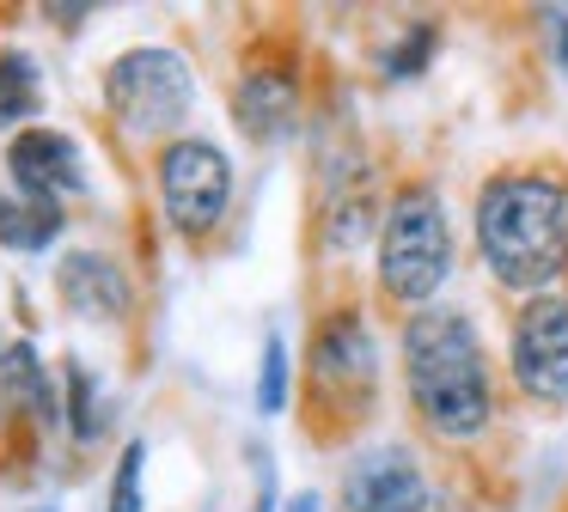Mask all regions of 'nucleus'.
<instances>
[{
	"mask_svg": "<svg viewBox=\"0 0 568 512\" xmlns=\"http://www.w3.org/2000/svg\"><path fill=\"white\" fill-rule=\"evenodd\" d=\"M477 250L507 293H550L568 275V183L550 171H501L477 190Z\"/></svg>",
	"mask_w": 568,
	"mask_h": 512,
	"instance_id": "nucleus-1",
	"label": "nucleus"
},
{
	"mask_svg": "<svg viewBox=\"0 0 568 512\" xmlns=\"http://www.w3.org/2000/svg\"><path fill=\"white\" fill-rule=\"evenodd\" d=\"M404 385L422 427L440 439H477L495 414L489 354L465 311L422 305L404 324Z\"/></svg>",
	"mask_w": 568,
	"mask_h": 512,
	"instance_id": "nucleus-2",
	"label": "nucleus"
},
{
	"mask_svg": "<svg viewBox=\"0 0 568 512\" xmlns=\"http://www.w3.org/2000/svg\"><path fill=\"white\" fill-rule=\"evenodd\" d=\"M453 275V226L428 183H409L379 214V287L404 305H428Z\"/></svg>",
	"mask_w": 568,
	"mask_h": 512,
	"instance_id": "nucleus-3",
	"label": "nucleus"
},
{
	"mask_svg": "<svg viewBox=\"0 0 568 512\" xmlns=\"http://www.w3.org/2000/svg\"><path fill=\"white\" fill-rule=\"evenodd\" d=\"M104 104L111 116L123 122L129 134H172L178 122L190 116L196 104V73L178 49L165 43H141V49H123L104 73Z\"/></svg>",
	"mask_w": 568,
	"mask_h": 512,
	"instance_id": "nucleus-4",
	"label": "nucleus"
},
{
	"mask_svg": "<svg viewBox=\"0 0 568 512\" xmlns=\"http://www.w3.org/2000/svg\"><path fill=\"white\" fill-rule=\"evenodd\" d=\"M160 202H165V219L184 238H209L226 219V202H233L226 153L214 141H202V134H178L160 153Z\"/></svg>",
	"mask_w": 568,
	"mask_h": 512,
	"instance_id": "nucleus-5",
	"label": "nucleus"
},
{
	"mask_svg": "<svg viewBox=\"0 0 568 512\" xmlns=\"http://www.w3.org/2000/svg\"><path fill=\"white\" fill-rule=\"evenodd\" d=\"M507 366L531 402H568V293H538L519 305Z\"/></svg>",
	"mask_w": 568,
	"mask_h": 512,
	"instance_id": "nucleus-6",
	"label": "nucleus"
},
{
	"mask_svg": "<svg viewBox=\"0 0 568 512\" xmlns=\"http://www.w3.org/2000/svg\"><path fill=\"white\" fill-rule=\"evenodd\" d=\"M379 385V348H373V329L361 324V311H336L331 324L312 341V390L331 402H361Z\"/></svg>",
	"mask_w": 568,
	"mask_h": 512,
	"instance_id": "nucleus-7",
	"label": "nucleus"
},
{
	"mask_svg": "<svg viewBox=\"0 0 568 512\" xmlns=\"http://www.w3.org/2000/svg\"><path fill=\"white\" fill-rule=\"evenodd\" d=\"M7 171H13L26 202H62V195H87V153L74 134L62 129H26L7 146Z\"/></svg>",
	"mask_w": 568,
	"mask_h": 512,
	"instance_id": "nucleus-8",
	"label": "nucleus"
},
{
	"mask_svg": "<svg viewBox=\"0 0 568 512\" xmlns=\"http://www.w3.org/2000/svg\"><path fill=\"white\" fill-rule=\"evenodd\" d=\"M348 512H422L428 506V475L404 446H373L343 470Z\"/></svg>",
	"mask_w": 568,
	"mask_h": 512,
	"instance_id": "nucleus-9",
	"label": "nucleus"
},
{
	"mask_svg": "<svg viewBox=\"0 0 568 512\" xmlns=\"http://www.w3.org/2000/svg\"><path fill=\"white\" fill-rule=\"evenodd\" d=\"M55 299L68 305L74 317H123L129 311V280L111 256L99 250H68L62 268H55Z\"/></svg>",
	"mask_w": 568,
	"mask_h": 512,
	"instance_id": "nucleus-10",
	"label": "nucleus"
},
{
	"mask_svg": "<svg viewBox=\"0 0 568 512\" xmlns=\"http://www.w3.org/2000/svg\"><path fill=\"white\" fill-rule=\"evenodd\" d=\"M294 104H300V85H294V73H282V68H251L233 92L239 129H245L251 141H275V134L294 129Z\"/></svg>",
	"mask_w": 568,
	"mask_h": 512,
	"instance_id": "nucleus-11",
	"label": "nucleus"
},
{
	"mask_svg": "<svg viewBox=\"0 0 568 512\" xmlns=\"http://www.w3.org/2000/svg\"><path fill=\"white\" fill-rule=\"evenodd\" d=\"M0 409H26L38 427L62 421V397H55L50 366L38 360V348H31V341L0 348Z\"/></svg>",
	"mask_w": 568,
	"mask_h": 512,
	"instance_id": "nucleus-12",
	"label": "nucleus"
},
{
	"mask_svg": "<svg viewBox=\"0 0 568 512\" xmlns=\"http://www.w3.org/2000/svg\"><path fill=\"white\" fill-rule=\"evenodd\" d=\"M62 238V207L26 202V195H0V244L7 250H50Z\"/></svg>",
	"mask_w": 568,
	"mask_h": 512,
	"instance_id": "nucleus-13",
	"label": "nucleus"
},
{
	"mask_svg": "<svg viewBox=\"0 0 568 512\" xmlns=\"http://www.w3.org/2000/svg\"><path fill=\"white\" fill-rule=\"evenodd\" d=\"M43 110V85H38V61L26 49H7L0 55V129L31 122Z\"/></svg>",
	"mask_w": 568,
	"mask_h": 512,
	"instance_id": "nucleus-14",
	"label": "nucleus"
},
{
	"mask_svg": "<svg viewBox=\"0 0 568 512\" xmlns=\"http://www.w3.org/2000/svg\"><path fill=\"white\" fill-rule=\"evenodd\" d=\"M434 49H440V24L416 19L392 49H385V80H416V73L434 61Z\"/></svg>",
	"mask_w": 568,
	"mask_h": 512,
	"instance_id": "nucleus-15",
	"label": "nucleus"
},
{
	"mask_svg": "<svg viewBox=\"0 0 568 512\" xmlns=\"http://www.w3.org/2000/svg\"><path fill=\"white\" fill-rule=\"evenodd\" d=\"M257 409H263V414H282V409H287V341H282V336H270V341H263Z\"/></svg>",
	"mask_w": 568,
	"mask_h": 512,
	"instance_id": "nucleus-16",
	"label": "nucleus"
},
{
	"mask_svg": "<svg viewBox=\"0 0 568 512\" xmlns=\"http://www.w3.org/2000/svg\"><path fill=\"white\" fill-rule=\"evenodd\" d=\"M141 470H148V439H129L123 458H116L111 512H141Z\"/></svg>",
	"mask_w": 568,
	"mask_h": 512,
	"instance_id": "nucleus-17",
	"label": "nucleus"
},
{
	"mask_svg": "<svg viewBox=\"0 0 568 512\" xmlns=\"http://www.w3.org/2000/svg\"><path fill=\"white\" fill-rule=\"evenodd\" d=\"M68 390H74V402H68V414H74V433L92 439L99 433V402H92V372L80 360H68Z\"/></svg>",
	"mask_w": 568,
	"mask_h": 512,
	"instance_id": "nucleus-18",
	"label": "nucleus"
},
{
	"mask_svg": "<svg viewBox=\"0 0 568 512\" xmlns=\"http://www.w3.org/2000/svg\"><path fill=\"white\" fill-rule=\"evenodd\" d=\"M544 24H550V49H556V68L568 73V7H550V12H544Z\"/></svg>",
	"mask_w": 568,
	"mask_h": 512,
	"instance_id": "nucleus-19",
	"label": "nucleus"
},
{
	"mask_svg": "<svg viewBox=\"0 0 568 512\" xmlns=\"http://www.w3.org/2000/svg\"><path fill=\"white\" fill-rule=\"evenodd\" d=\"M257 506H251V512H270L275 506V475H270V463H263V451H257Z\"/></svg>",
	"mask_w": 568,
	"mask_h": 512,
	"instance_id": "nucleus-20",
	"label": "nucleus"
},
{
	"mask_svg": "<svg viewBox=\"0 0 568 512\" xmlns=\"http://www.w3.org/2000/svg\"><path fill=\"white\" fill-rule=\"evenodd\" d=\"M43 12H50V19H62L68 31H74V19H92V7H43Z\"/></svg>",
	"mask_w": 568,
	"mask_h": 512,
	"instance_id": "nucleus-21",
	"label": "nucleus"
},
{
	"mask_svg": "<svg viewBox=\"0 0 568 512\" xmlns=\"http://www.w3.org/2000/svg\"><path fill=\"white\" fill-rule=\"evenodd\" d=\"M287 512H318V494H300V500H294V506H287Z\"/></svg>",
	"mask_w": 568,
	"mask_h": 512,
	"instance_id": "nucleus-22",
	"label": "nucleus"
}]
</instances>
